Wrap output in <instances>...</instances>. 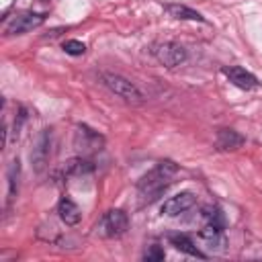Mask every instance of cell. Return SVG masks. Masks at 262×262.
<instances>
[{
  "mask_svg": "<svg viewBox=\"0 0 262 262\" xmlns=\"http://www.w3.org/2000/svg\"><path fill=\"white\" fill-rule=\"evenodd\" d=\"M194 203H196V196H194L190 190H182V192H178V194H174V196H170V199L164 201V205H162V215L176 217V215L188 211Z\"/></svg>",
  "mask_w": 262,
  "mask_h": 262,
  "instance_id": "7",
  "label": "cell"
},
{
  "mask_svg": "<svg viewBox=\"0 0 262 262\" xmlns=\"http://www.w3.org/2000/svg\"><path fill=\"white\" fill-rule=\"evenodd\" d=\"M43 23H45V14H41V12H31V10L18 12L6 23L4 33L6 35H23V33H29V31L41 27Z\"/></svg>",
  "mask_w": 262,
  "mask_h": 262,
  "instance_id": "4",
  "label": "cell"
},
{
  "mask_svg": "<svg viewBox=\"0 0 262 262\" xmlns=\"http://www.w3.org/2000/svg\"><path fill=\"white\" fill-rule=\"evenodd\" d=\"M92 168H94L92 162H88L86 158H72V160L66 162L63 172H66L68 176H82V174L92 172Z\"/></svg>",
  "mask_w": 262,
  "mask_h": 262,
  "instance_id": "14",
  "label": "cell"
},
{
  "mask_svg": "<svg viewBox=\"0 0 262 262\" xmlns=\"http://www.w3.org/2000/svg\"><path fill=\"white\" fill-rule=\"evenodd\" d=\"M127 227H129L127 213L121 211V209H111L96 223V233L102 235V237H119L127 231Z\"/></svg>",
  "mask_w": 262,
  "mask_h": 262,
  "instance_id": "3",
  "label": "cell"
},
{
  "mask_svg": "<svg viewBox=\"0 0 262 262\" xmlns=\"http://www.w3.org/2000/svg\"><path fill=\"white\" fill-rule=\"evenodd\" d=\"M170 244L176 248V250H180V252H184V254H188V256H196V258H207L194 244H192V239L186 235V233H172L170 237Z\"/></svg>",
  "mask_w": 262,
  "mask_h": 262,
  "instance_id": "13",
  "label": "cell"
},
{
  "mask_svg": "<svg viewBox=\"0 0 262 262\" xmlns=\"http://www.w3.org/2000/svg\"><path fill=\"white\" fill-rule=\"evenodd\" d=\"M74 145L82 151V154H94L100 151L104 145V137L98 135L94 129H90L88 125H78L76 127V135H74Z\"/></svg>",
  "mask_w": 262,
  "mask_h": 262,
  "instance_id": "5",
  "label": "cell"
},
{
  "mask_svg": "<svg viewBox=\"0 0 262 262\" xmlns=\"http://www.w3.org/2000/svg\"><path fill=\"white\" fill-rule=\"evenodd\" d=\"M201 215H203V219H205V225H219V227H225V219H223L221 209H217V207H205Z\"/></svg>",
  "mask_w": 262,
  "mask_h": 262,
  "instance_id": "16",
  "label": "cell"
},
{
  "mask_svg": "<svg viewBox=\"0 0 262 262\" xmlns=\"http://www.w3.org/2000/svg\"><path fill=\"white\" fill-rule=\"evenodd\" d=\"M57 213H59V219H61L66 225H78L80 219H82V211H80V207H78L72 199H68V196H63V199L59 201V205H57Z\"/></svg>",
  "mask_w": 262,
  "mask_h": 262,
  "instance_id": "11",
  "label": "cell"
},
{
  "mask_svg": "<svg viewBox=\"0 0 262 262\" xmlns=\"http://www.w3.org/2000/svg\"><path fill=\"white\" fill-rule=\"evenodd\" d=\"M166 12L178 20H194V23H205V16L196 10H192L190 6H184V4H166L164 6Z\"/></svg>",
  "mask_w": 262,
  "mask_h": 262,
  "instance_id": "12",
  "label": "cell"
},
{
  "mask_svg": "<svg viewBox=\"0 0 262 262\" xmlns=\"http://www.w3.org/2000/svg\"><path fill=\"white\" fill-rule=\"evenodd\" d=\"M100 80H102V84H104L113 94H117V96L123 98L125 102L141 104V102L145 100L143 92H141L131 80H127L125 76H119V74H113V72H102V74H100Z\"/></svg>",
  "mask_w": 262,
  "mask_h": 262,
  "instance_id": "2",
  "label": "cell"
},
{
  "mask_svg": "<svg viewBox=\"0 0 262 262\" xmlns=\"http://www.w3.org/2000/svg\"><path fill=\"white\" fill-rule=\"evenodd\" d=\"M164 258H166V252H164V248H160V246H149L147 252L143 254V260H147V262H160V260H164Z\"/></svg>",
  "mask_w": 262,
  "mask_h": 262,
  "instance_id": "18",
  "label": "cell"
},
{
  "mask_svg": "<svg viewBox=\"0 0 262 262\" xmlns=\"http://www.w3.org/2000/svg\"><path fill=\"white\" fill-rule=\"evenodd\" d=\"M154 55L158 57V61L166 68H176L180 66L182 61H186V49L174 41H166V43H160L156 49H154Z\"/></svg>",
  "mask_w": 262,
  "mask_h": 262,
  "instance_id": "6",
  "label": "cell"
},
{
  "mask_svg": "<svg viewBox=\"0 0 262 262\" xmlns=\"http://www.w3.org/2000/svg\"><path fill=\"white\" fill-rule=\"evenodd\" d=\"M61 49H63L68 55H84V53H86V45H84L82 41H78V39H68V41H63Z\"/></svg>",
  "mask_w": 262,
  "mask_h": 262,
  "instance_id": "17",
  "label": "cell"
},
{
  "mask_svg": "<svg viewBox=\"0 0 262 262\" xmlns=\"http://www.w3.org/2000/svg\"><path fill=\"white\" fill-rule=\"evenodd\" d=\"M223 74L227 76V80L233 86H237L242 90H252V88H256L260 84L254 74H250L248 70H244L239 66H227V68H223Z\"/></svg>",
  "mask_w": 262,
  "mask_h": 262,
  "instance_id": "9",
  "label": "cell"
},
{
  "mask_svg": "<svg viewBox=\"0 0 262 262\" xmlns=\"http://www.w3.org/2000/svg\"><path fill=\"white\" fill-rule=\"evenodd\" d=\"M244 141H246L244 135H239L233 129H219L217 131V139H215V143H217V147L221 151H233V149L242 147Z\"/></svg>",
  "mask_w": 262,
  "mask_h": 262,
  "instance_id": "10",
  "label": "cell"
},
{
  "mask_svg": "<svg viewBox=\"0 0 262 262\" xmlns=\"http://www.w3.org/2000/svg\"><path fill=\"white\" fill-rule=\"evenodd\" d=\"M18 172H20V162L12 160L10 168H8V201H12L16 196L18 190Z\"/></svg>",
  "mask_w": 262,
  "mask_h": 262,
  "instance_id": "15",
  "label": "cell"
},
{
  "mask_svg": "<svg viewBox=\"0 0 262 262\" xmlns=\"http://www.w3.org/2000/svg\"><path fill=\"white\" fill-rule=\"evenodd\" d=\"M49 151H51V131L49 129H43L41 135L37 137V143L31 151V162H33V168L37 172H41L47 162H49Z\"/></svg>",
  "mask_w": 262,
  "mask_h": 262,
  "instance_id": "8",
  "label": "cell"
},
{
  "mask_svg": "<svg viewBox=\"0 0 262 262\" xmlns=\"http://www.w3.org/2000/svg\"><path fill=\"white\" fill-rule=\"evenodd\" d=\"M178 166L170 160H162L156 164V168H151L147 174H143L137 182V194L141 199L143 205H149L154 201H158L168 186L172 184V178L176 176Z\"/></svg>",
  "mask_w": 262,
  "mask_h": 262,
  "instance_id": "1",
  "label": "cell"
}]
</instances>
